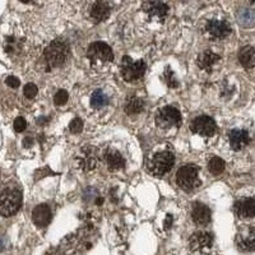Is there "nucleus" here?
Here are the masks:
<instances>
[{"instance_id":"f257e3e1","label":"nucleus","mask_w":255,"mask_h":255,"mask_svg":"<svg viewBox=\"0 0 255 255\" xmlns=\"http://www.w3.org/2000/svg\"><path fill=\"white\" fill-rule=\"evenodd\" d=\"M22 206V194L18 189H5L0 194V215L10 217L19 211Z\"/></svg>"},{"instance_id":"f03ea898","label":"nucleus","mask_w":255,"mask_h":255,"mask_svg":"<svg viewBox=\"0 0 255 255\" xmlns=\"http://www.w3.org/2000/svg\"><path fill=\"white\" fill-rule=\"evenodd\" d=\"M68 55H69V47L67 46L65 42L60 40L52 41L44 52L45 60H46V64L50 68H56L63 65L68 59Z\"/></svg>"},{"instance_id":"7ed1b4c3","label":"nucleus","mask_w":255,"mask_h":255,"mask_svg":"<svg viewBox=\"0 0 255 255\" xmlns=\"http://www.w3.org/2000/svg\"><path fill=\"white\" fill-rule=\"evenodd\" d=\"M174 163L175 157L171 152H158V153L154 154V156L152 157L151 161H149L148 171L151 172L153 176L161 177L163 176V175L167 174V172L174 167Z\"/></svg>"},{"instance_id":"20e7f679","label":"nucleus","mask_w":255,"mask_h":255,"mask_svg":"<svg viewBox=\"0 0 255 255\" xmlns=\"http://www.w3.org/2000/svg\"><path fill=\"white\" fill-rule=\"evenodd\" d=\"M199 168L194 165H185L180 167L176 174L177 185L184 191H193L200 185V180L198 177Z\"/></svg>"},{"instance_id":"39448f33","label":"nucleus","mask_w":255,"mask_h":255,"mask_svg":"<svg viewBox=\"0 0 255 255\" xmlns=\"http://www.w3.org/2000/svg\"><path fill=\"white\" fill-rule=\"evenodd\" d=\"M147 65L143 60L134 61L130 56H124L122 60V76L127 82L139 81L144 76Z\"/></svg>"},{"instance_id":"423d86ee","label":"nucleus","mask_w":255,"mask_h":255,"mask_svg":"<svg viewBox=\"0 0 255 255\" xmlns=\"http://www.w3.org/2000/svg\"><path fill=\"white\" fill-rule=\"evenodd\" d=\"M87 56L93 65H100V64H106L113 61L114 52L108 44L97 41V42H93V44L90 45Z\"/></svg>"},{"instance_id":"0eeeda50","label":"nucleus","mask_w":255,"mask_h":255,"mask_svg":"<svg viewBox=\"0 0 255 255\" xmlns=\"http://www.w3.org/2000/svg\"><path fill=\"white\" fill-rule=\"evenodd\" d=\"M156 125L162 129L180 127L181 125V114L172 106H165L156 114Z\"/></svg>"},{"instance_id":"6e6552de","label":"nucleus","mask_w":255,"mask_h":255,"mask_svg":"<svg viewBox=\"0 0 255 255\" xmlns=\"http://www.w3.org/2000/svg\"><path fill=\"white\" fill-rule=\"evenodd\" d=\"M213 245V236L209 232L198 231L189 239V248L193 253L197 254H207L211 252Z\"/></svg>"},{"instance_id":"1a4fd4ad","label":"nucleus","mask_w":255,"mask_h":255,"mask_svg":"<svg viewBox=\"0 0 255 255\" xmlns=\"http://www.w3.org/2000/svg\"><path fill=\"white\" fill-rule=\"evenodd\" d=\"M190 129L193 133L199 134L202 136H212L215 135L216 130H217V125H216L215 120L212 119V118L202 115L195 118L191 122Z\"/></svg>"},{"instance_id":"9d476101","label":"nucleus","mask_w":255,"mask_h":255,"mask_svg":"<svg viewBox=\"0 0 255 255\" xmlns=\"http://www.w3.org/2000/svg\"><path fill=\"white\" fill-rule=\"evenodd\" d=\"M99 156L95 147H83L77 157V162L83 171H92L97 166Z\"/></svg>"},{"instance_id":"9b49d317","label":"nucleus","mask_w":255,"mask_h":255,"mask_svg":"<svg viewBox=\"0 0 255 255\" xmlns=\"http://www.w3.org/2000/svg\"><path fill=\"white\" fill-rule=\"evenodd\" d=\"M143 10L148 17L163 20L168 14V5L162 0H147L143 3Z\"/></svg>"},{"instance_id":"f8f14e48","label":"nucleus","mask_w":255,"mask_h":255,"mask_svg":"<svg viewBox=\"0 0 255 255\" xmlns=\"http://www.w3.org/2000/svg\"><path fill=\"white\" fill-rule=\"evenodd\" d=\"M206 32L212 40H222L231 33V27L226 20L212 19L207 23Z\"/></svg>"},{"instance_id":"ddd939ff","label":"nucleus","mask_w":255,"mask_h":255,"mask_svg":"<svg viewBox=\"0 0 255 255\" xmlns=\"http://www.w3.org/2000/svg\"><path fill=\"white\" fill-rule=\"evenodd\" d=\"M236 245L241 252H254L255 250V229L244 227L238 232Z\"/></svg>"},{"instance_id":"4468645a","label":"nucleus","mask_w":255,"mask_h":255,"mask_svg":"<svg viewBox=\"0 0 255 255\" xmlns=\"http://www.w3.org/2000/svg\"><path fill=\"white\" fill-rule=\"evenodd\" d=\"M191 218L198 226H206L211 222V209L203 203H194L191 209Z\"/></svg>"},{"instance_id":"2eb2a0df","label":"nucleus","mask_w":255,"mask_h":255,"mask_svg":"<svg viewBox=\"0 0 255 255\" xmlns=\"http://www.w3.org/2000/svg\"><path fill=\"white\" fill-rule=\"evenodd\" d=\"M229 139L231 148L234 151H241L243 148L247 147L250 142V135L247 130L243 129H234L230 131Z\"/></svg>"},{"instance_id":"dca6fc26","label":"nucleus","mask_w":255,"mask_h":255,"mask_svg":"<svg viewBox=\"0 0 255 255\" xmlns=\"http://www.w3.org/2000/svg\"><path fill=\"white\" fill-rule=\"evenodd\" d=\"M235 213L240 218H252L255 216V199L243 198L235 203Z\"/></svg>"},{"instance_id":"f3484780","label":"nucleus","mask_w":255,"mask_h":255,"mask_svg":"<svg viewBox=\"0 0 255 255\" xmlns=\"http://www.w3.org/2000/svg\"><path fill=\"white\" fill-rule=\"evenodd\" d=\"M51 209L47 204H40L32 212V220L38 227H46L51 221Z\"/></svg>"},{"instance_id":"a211bd4d","label":"nucleus","mask_w":255,"mask_h":255,"mask_svg":"<svg viewBox=\"0 0 255 255\" xmlns=\"http://www.w3.org/2000/svg\"><path fill=\"white\" fill-rule=\"evenodd\" d=\"M104 159L111 171L122 170L125 167L124 157L115 149H106V152L104 153Z\"/></svg>"},{"instance_id":"6ab92c4d","label":"nucleus","mask_w":255,"mask_h":255,"mask_svg":"<svg viewBox=\"0 0 255 255\" xmlns=\"http://www.w3.org/2000/svg\"><path fill=\"white\" fill-rule=\"evenodd\" d=\"M111 8L109 5L108 1L105 0H97L91 8V17L97 22H102V20L108 19L110 15Z\"/></svg>"},{"instance_id":"aec40b11","label":"nucleus","mask_w":255,"mask_h":255,"mask_svg":"<svg viewBox=\"0 0 255 255\" xmlns=\"http://www.w3.org/2000/svg\"><path fill=\"white\" fill-rule=\"evenodd\" d=\"M220 56L217 54H215L213 51H204L202 52L197 59L198 67L202 70H206V72H211L213 69L216 64L220 61Z\"/></svg>"},{"instance_id":"412c9836","label":"nucleus","mask_w":255,"mask_h":255,"mask_svg":"<svg viewBox=\"0 0 255 255\" xmlns=\"http://www.w3.org/2000/svg\"><path fill=\"white\" fill-rule=\"evenodd\" d=\"M239 61L244 68L250 69L255 67V47L244 46L239 52Z\"/></svg>"},{"instance_id":"4be33fe9","label":"nucleus","mask_w":255,"mask_h":255,"mask_svg":"<svg viewBox=\"0 0 255 255\" xmlns=\"http://www.w3.org/2000/svg\"><path fill=\"white\" fill-rule=\"evenodd\" d=\"M238 20L244 28H250L255 24V12L249 8L240 9L238 13Z\"/></svg>"},{"instance_id":"5701e85b","label":"nucleus","mask_w":255,"mask_h":255,"mask_svg":"<svg viewBox=\"0 0 255 255\" xmlns=\"http://www.w3.org/2000/svg\"><path fill=\"white\" fill-rule=\"evenodd\" d=\"M144 109V102L139 97H131L128 100L127 105H125V113L128 115H136V114L142 113Z\"/></svg>"},{"instance_id":"b1692460","label":"nucleus","mask_w":255,"mask_h":255,"mask_svg":"<svg viewBox=\"0 0 255 255\" xmlns=\"http://www.w3.org/2000/svg\"><path fill=\"white\" fill-rule=\"evenodd\" d=\"M109 102L108 96L105 95L104 91L101 90H97L93 92L92 97H91V106L95 109H101L104 106H106Z\"/></svg>"},{"instance_id":"393cba45","label":"nucleus","mask_w":255,"mask_h":255,"mask_svg":"<svg viewBox=\"0 0 255 255\" xmlns=\"http://www.w3.org/2000/svg\"><path fill=\"white\" fill-rule=\"evenodd\" d=\"M208 170L211 171V174L213 175L222 174L223 170H225V162H223V159L220 158V157H212L208 162Z\"/></svg>"},{"instance_id":"a878e982","label":"nucleus","mask_w":255,"mask_h":255,"mask_svg":"<svg viewBox=\"0 0 255 255\" xmlns=\"http://www.w3.org/2000/svg\"><path fill=\"white\" fill-rule=\"evenodd\" d=\"M162 78L170 88H177V87H179V81H177L176 76H175V73L172 72L171 69H170V67L166 68Z\"/></svg>"},{"instance_id":"bb28decb","label":"nucleus","mask_w":255,"mask_h":255,"mask_svg":"<svg viewBox=\"0 0 255 255\" xmlns=\"http://www.w3.org/2000/svg\"><path fill=\"white\" fill-rule=\"evenodd\" d=\"M68 99H69V95H68L67 91L60 90L58 91V93H56L55 97H54V102H55V105H58V106H63V105L67 104Z\"/></svg>"},{"instance_id":"cd10ccee","label":"nucleus","mask_w":255,"mask_h":255,"mask_svg":"<svg viewBox=\"0 0 255 255\" xmlns=\"http://www.w3.org/2000/svg\"><path fill=\"white\" fill-rule=\"evenodd\" d=\"M82 129H83V122H82L79 118H76V119H73L69 124V130L72 133H81Z\"/></svg>"},{"instance_id":"c85d7f7f","label":"nucleus","mask_w":255,"mask_h":255,"mask_svg":"<svg viewBox=\"0 0 255 255\" xmlns=\"http://www.w3.org/2000/svg\"><path fill=\"white\" fill-rule=\"evenodd\" d=\"M24 96H26L27 99H33L36 95H37V86L33 83H28L24 86L23 90Z\"/></svg>"},{"instance_id":"c756f323","label":"nucleus","mask_w":255,"mask_h":255,"mask_svg":"<svg viewBox=\"0 0 255 255\" xmlns=\"http://www.w3.org/2000/svg\"><path fill=\"white\" fill-rule=\"evenodd\" d=\"M27 127V122L23 119V118H17L14 120V129L17 133H20V131H23Z\"/></svg>"},{"instance_id":"7c9ffc66","label":"nucleus","mask_w":255,"mask_h":255,"mask_svg":"<svg viewBox=\"0 0 255 255\" xmlns=\"http://www.w3.org/2000/svg\"><path fill=\"white\" fill-rule=\"evenodd\" d=\"M6 86H9L10 88H17L19 86V79L15 78V77H8L5 81Z\"/></svg>"},{"instance_id":"2f4dec72","label":"nucleus","mask_w":255,"mask_h":255,"mask_svg":"<svg viewBox=\"0 0 255 255\" xmlns=\"http://www.w3.org/2000/svg\"><path fill=\"white\" fill-rule=\"evenodd\" d=\"M172 225V216L171 215H167L166 216V220H165V229H170Z\"/></svg>"},{"instance_id":"473e14b6","label":"nucleus","mask_w":255,"mask_h":255,"mask_svg":"<svg viewBox=\"0 0 255 255\" xmlns=\"http://www.w3.org/2000/svg\"><path fill=\"white\" fill-rule=\"evenodd\" d=\"M32 144H33V139H32V138H29V136L24 138V139H23V147H31Z\"/></svg>"},{"instance_id":"72a5a7b5","label":"nucleus","mask_w":255,"mask_h":255,"mask_svg":"<svg viewBox=\"0 0 255 255\" xmlns=\"http://www.w3.org/2000/svg\"><path fill=\"white\" fill-rule=\"evenodd\" d=\"M37 122H38V124H45V123L47 122V119H46V118H40Z\"/></svg>"},{"instance_id":"f704fd0d","label":"nucleus","mask_w":255,"mask_h":255,"mask_svg":"<svg viewBox=\"0 0 255 255\" xmlns=\"http://www.w3.org/2000/svg\"><path fill=\"white\" fill-rule=\"evenodd\" d=\"M96 203L102 204V203H104V199H102V198H97V199H96Z\"/></svg>"},{"instance_id":"c9c22d12","label":"nucleus","mask_w":255,"mask_h":255,"mask_svg":"<svg viewBox=\"0 0 255 255\" xmlns=\"http://www.w3.org/2000/svg\"><path fill=\"white\" fill-rule=\"evenodd\" d=\"M1 249H3V241L0 240V250H1Z\"/></svg>"},{"instance_id":"e433bc0d","label":"nucleus","mask_w":255,"mask_h":255,"mask_svg":"<svg viewBox=\"0 0 255 255\" xmlns=\"http://www.w3.org/2000/svg\"><path fill=\"white\" fill-rule=\"evenodd\" d=\"M20 1H23V3H28V1H31V0H20Z\"/></svg>"},{"instance_id":"4c0bfd02","label":"nucleus","mask_w":255,"mask_h":255,"mask_svg":"<svg viewBox=\"0 0 255 255\" xmlns=\"http://www.w3.org/2000/svg\"><path fill=\"white\" fill-rule=\"evenodd\" d=\"M250 1H252L253 4H255V0H250Z\"/></svg>"}]
</instances>
